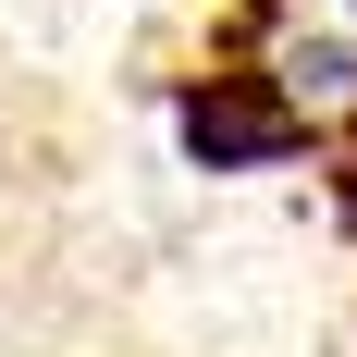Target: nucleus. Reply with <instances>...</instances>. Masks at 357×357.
Here are the masks:
<instances>
[{
  "label": "nucleus",
  "mask_w": 357,
  "mask_h": 357,
  "mask_svg": "<svg viewBox=\"0 0 357 357\" xmlns=\"http://www.w3.org/2000/svg\"><path fill=\"white\" fill-rule=\"evenodd\" d=\"M259 86L296 123L357 111V0H259Z\"/></svg>",
  "instance_id": "obj_1"
},
{
  "label": "nucleus",
  "mask_w": 357,
  "mask_h": 357,
  "mask_svg": "<svg viewBox=\"0 0 357 357\" xmlns=\"http://www.w3.org/2000/svg\"><path fill=\"white\" fill-rule=\"evenodd\" d=\"M185 136L210 148V160H284L308 123H296L259 74H222V86H197V99H185Z\"/></svg>",
  "instance_id": "obj_2"
}]
</instances>
